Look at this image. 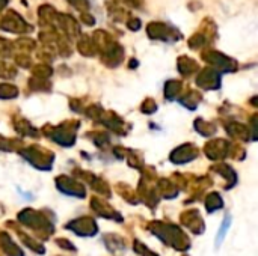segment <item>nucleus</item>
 <instances>
[{
    "label": "nucleus",
    "mask_w": 258,
    "mask_h": 256,
    "mask_svg": "<svg viewBox=\"0 0 258 256\" xmlns=\"http://www.w3.org/2000/svg\"><path fill=\"white\" fill-rule=\"evenodd\" d=\"M6 3H8V0H0V9H3L6 6Z\"/></svg>",
    "instance_id": "39448f33"
},
{
    "label": "nucleus",
    "mask_w": 258,
    "mask_h": 256,
    "mask_svg": "<svg viewBox=\"0 0 258 256\" xmlns=\"http://www.w3.org/2000/svg\"><path fill=\"white\" fill-rule=\"evenodd\" d=\"M14 69L11 68V66H8L6 63H3V62H0V75H3V77H9V75H14Z\"/></svg>",
    "instance_id": "20e7f679"
},
{
    "label": "nucleus",
    "mask_w": 258,
    "mask_h": 256,
    "mask_svg": "<svg viewBox=\"0 0 258 256\" xmlns=\"http://www.w3.org/2000/svg\"><path fill=\"white\" fill-rule=\"evenodd\" d=\"M27 24L15 14V12H9L3 21H2V27L6 29V30H11V32H26V30H30L29 27H26Z\"/></svg>",
    "instance_id": "f257e3e1"
},
{
    "label": "nucleus",
    "mask_w": 258,
    "mask_h": 256,
    "mask_svg": "<svg viewBox=\"0 0 258 256\" xmlns=\"http://www.w3.org/2000/svg\"><path fill=\"white\" fill-rule=\"evenodd\" d=\"M17 94H18V91L14 86H11V84H0V98H3V100L14 98V97H17Z\"/></svg>",
    "instance_id": "f03ea898"
},
{
    "label": "nucleus",
    "mask_w": 258,
    "mask_h": 256,
    "mask_svg": "<svg viewBox=\"0 0 258 256\" xmlns=\"http://www.w3.org/2000/svg\"><path fill=\"white\" fill-rule=\"evenodd\" d=\"M33 72H35V75H36V77H42V78H45V77H48V75H50L51 69H50L47 65H39V66H36V68L33 69Z\"/></svg>",
    "instance_id": "7ed1b4c3"
}]
</instances>
